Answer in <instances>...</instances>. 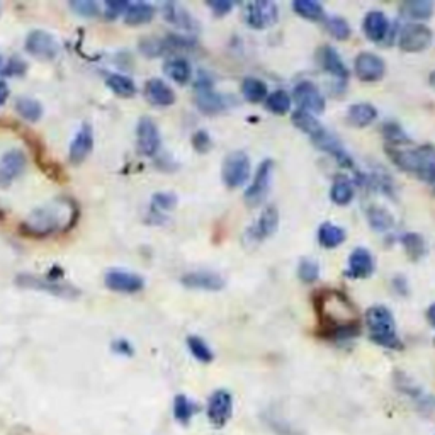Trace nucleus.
<instances>
[{
	"instance_id": "50",
	"label": "nucleus",
	"mask_w": 435,
	"mask_h": 435,
	"mask_svg": "<svg viewBox=\"0 0 435 435\" xmlns=\"http://www.w3.org/2000/svg\"><path fill=\"white\" fill-rule=\"evenodd\" d=\"M233 6L235 3L230 2V0H209L208 2V7L215 13L216 17H223V15L230 14Z\"/></svg>"
},
{
	"instance_id": "8",
	"label": "nucleus",
	"mask_w": 435,
	"mask_h": 435,
	"mask_svg": "<svg viewBox=\"0 0 435 435\" xmlns=\"http://www.w3.org/2000/svg\"><path fill=\"white\" fill-rule=\"evenodd\" d=\"M245 22L252 29H266V27L276 24L279 19V10L274 2L259 0V2H248L243 10Z\"/></svg>"
},
{
	"instance_id": "6",
	"label": "nucleus",
	"mask_w": 435,
	"mask_h": 435,
	"mask_svg": "<svg viewBox=\"0 0 435 435\" xmlns=\"http://www.w3.org/2000/svg\"><path fill=\"white\" fill-rule=\"evenodd\" d=\"M221 176L227 187H242L250 177V158L245 152H233L224 158Z\"/></svg>"
},
{
	"instance_id": "5",
	"label": "nucleus",
	"mask_w": 435,
	"mask_h": 435,
	"mask_svg": "<svg viewBox=\"0 0 435 435\" xmlns=\"http://www.w3.org/2000/svg\"><path fill=\"white\" fill-rule=\"evenodd\" d=\"M194 89H196L197 109L206 116H215V114L223 113V110L235 106V99L231 96H223V94L216 92L215 87H213L211 75L206 72H199L197 75Z\"/></svg>"
},
{
	"instance_id": "37",
	"label": "nucleus",
	"mask_w": 435,
	"mask_h": 435,
	"mask_svg": "<svg viewBox=\"0 0 435 435\" xmlns=\"http://www.w3.org/2000/svg\"><path fill=\"white\" fill-rule=\"evenodd\" d=\"M108 87L120 97H133L136 94V84L133 78L122 73H110L108 77Z\"/></svg>"
},
{
	"instance_id": "23",
	"label": "nucleus",
	"mask_w": 435,
	"mask_h": 435,
	"mask_svg": "<svg viewBox=\"0 0 435 435\" xmlns=\"http://www.w3.org/2000/svg\"><path fill=\"white\" fill-rule=\"evenodd\" d=\"M94 148V131L90 128V124H84L78 133L75 134L72 145H70L69 158L72 164H82L87 157L90 155Z\"/></svg>"
},
{
	"instance_id": "24",
	"label": "nucleus",
	"mask_w": 435,
	"mask_h": 435,
	"mask_svg": "<svg viewBox=\"0 0 435 435\" xmlns=\"http://www.w3.org/2000/svg\"><path fill=\"white\" fill-rule=\"evenodd\" d=\"M17 283L24 287H33V290L48 291L55 296H62V298H75V296H78V291L72 286H65V284L53 283V280L39 279V278H34V276H26V274L19 276Z\"/></svg>"
},
{
	"instance_id": "15",
	"label": "nucleus",
	"mask_w": 435,
	"mask_h": 435,
	"mask_svg": "<svg viewBox=\"0 0 435 435\" xmlns=\"http://www.w3.org/2000/svg\"><path fill=\"white\" fill-rule=\"evenodd\" d=\"M27 158L21 150H9L0 158V187H9L26 170Z\"/></svg>"
},
{
	"instance_id": "35",
	"label": "nucleus",
	"mask_w": 435,
	"mask_h": 435,
	"mask_svg": "<svg viewBox=\"0 0 435 435\" xmlns=\"http://www.w3.org/2000/svg\"><path fill=\"white\" fill-rule=\"evenodd\" d=\"M292 9L299 17L308 19V21H323L325 19V9L322 3L315 2V0H294Z\"/></svg>"
},
{
	"instance_id": "31",
	"label": "nucleus",
	"mask_w": 435,
	"mask_h": 435,
	"mask_svg": "<svg viewBox=\"0 0 435 435\" xmlns=\"http://www.w3.org/2000/svg\"><path fill=\"white\" fill-rule=\"evenodd\" d=\"M164 70L173 82H177V84H180V85L187 84L192 77L191 63L185 60V58H180V57L170 58V60L165 63Z\"/></svg>"
},
{
	"instance_id": "32",
	"label": "nucleus",
	"mask_w": 435,
	"mask_h": 435,
	"mask_svg": "<svg viewBox=\"0 0 435 435\" xmlns=\"http://www.w3.org/2000/svg\"><path fill=\"white\" fill-rule=\"evenodd\" d=\"M164 17L167 19L170 24L182 27V29H194L196 27V21L192 19V15L184 7H180L179 3H165Z\"/></svg>"
},
{
	"instance_id": "27",
	"label": "nucleus",
	"mask_w": 435,
	"mask_h": 435,
	"mask_svg": "<svg viewBox=\"0 0 435 435\" xmlns=\"http://www.w3.org/2000/svg\"><path fill=\"white\" fill-rule=\"evenodd\" d=\"M292 124H294L298 129H301L304 134H308L311 141H313L316 136H320V134L327 129L325 126L320 124L318 120H316L313 114L306 113V110H301V109H296L294 113H292Z\"/></svg>"
},
{
	"instance_id": "49",
	"label": "nucleus",
	"mask_w": 435,
	"mask_h": 435,
	"mask_svg": "<svg viewBox=\"0 0 435 435\" xmlns=\"http://www.w3.org/2000/svg\"><path fill=\"white\" fill-rule=\"evenodd\" d=\"M72 9L77 14L87 15V17H94L99 15V6L96 2H90V0H78V2H72Z\"/></svg>"
},
{
	"instance_id": "29",
	"label": "nucleus",
	"mask_w": 435,
	"mask_h": 435,
	"mask_svg": "<svg viewBox=\"0 0 435 435\" xmlns=\"http://www.w3.org/2000/svg\"><path fill=\"white\" fill-rule=\"evenodd\" d=\"M155 7L152 3H145V2H136L128 6L124 13V22L128 26H140L146 24V22L152 21L155 17Z\"/></svg>"
},
{
	"instance_id": "25",
	"label": "nucleus",
	"mask_w": 435,
	"mask_h": 435,
	"mask_svg": "<svg viewBox=\"0 0 435 435\" xmlns=\"http://www.w3.org/2000/svg\"><path fill=\"white\" fill-rule=\"evenodd\" d=\"M378 117V109L369 102H357L352 104L347 110V122L354 128H366Z\"/></svg>"
},
{
	"instance_id": "16",
	"label": "nucleus",
	"mask_w": 435,
	"mask_h": 435,
	"mask_svg": "<svg viewBox=\"0 0 435 435\" xmlns=\"http://www.w3.org/2000/svg\"><path fill=\"white\" fill-rule=\"evenodd\" d=\"M136 140H138V150L141 155L153 157L157 155L160 150V131H158L157 124L150 117H141L136 128Z\"/></svg>"
},
{
	"instance_id": "3",
	"label": "nucleus",
	"mask_w": 435,
	"mask_h": 435,
	"mask_svg": "<svg viewBox=\"0 0 435 435\" xmlns=\"http://www.w3.org/2000/svg\"><path fill=\"white\" fill-rule=\"evenodd\" d=\"M386 155L403 172L427 184H435V146L432 143H425L415 150L386 146Z\"/></svg>"
},
{
	"instance_id": "11",
	"label": "nucleus",
	"mask_w": 435,
	"mask_h": 435,
	"mask_svg": "<svg viewBox=\"0 0 435 435\" xmlns=\"http://www.w3.org/2000/svg\"><path fill=\"white\" fill-rule=\"evenodd\" d=\"M272 170H274V162L271 158L264 160L262 164L259 165L257 169L254 182H252L250 187L245 191V203L248 206H259L266 199L269 187H271V180H272Z\"/></svg>"
},
{
	"instance_id": "38",
	"label": "nucleus",
	"mask_w": 435,
	"mask_h": 435,
	"mask_svg": "<svg viewBox=\"0 0 435 435\" xmlns=\"http://www.w3.org/2000/svg\"><path fill=\"white\" fill-rule=\"evenodd\" d=\"M15 110H17L22 120L31 122L39 121L43 116V106L33 97H19L15 101Z\"/></svg>"
},
{
	"instance_id": "22",
	"label": "nucleus",
	"mask_w": 435,
	"mask_h": 435,
	"mask_svg": "<svg viewBox=\"0 0 435 435\" xmlns=\"http://www.w3.org/2000/svg\"><path fill=\"white\" fill-rule=\"evenodd\" d=\"M145 96L150 104L158 106V108H169L176 102V92L167 82L162 78H150L145 85Z\"/></svg>"
},
{
	"instance_id": "30",
	"label": "nucleus",
	"mask_w": 435,
	"mask_h": 435,
	"mask_svg": "<svg viewBox=\"0 0 435 435\" xmlns=\"http://www.w3.org/2000/svg\"><path fill=\"white\" fill-rule=\"evenodd\" d=\"M347 240V233L342 227L334 223H323L318 228V242L323 248H337Z\"/></svg>"
},
{
	"instance_id": "1",
	"label": "nucleus",
	"mask_w": 435,
	"mask_h": 435,
	"mask_svg": "<svg viewBox=\"0 0 435 435\" xmlns=\"http://www.w3.org/2000/svg\"><path fill=\"white\" fill-rule=\"evenodd\" d=\"M315 310L322 331L320 335L334 342L352 340L361 334V316L349 296L337 290H322L315 294Z\"/></svg>"
},
{
	"instance_id": "21",
	"label": "nucleus",
	"mask_w": 435,
	"mask_h": 435,
	"mask_svg": "<svg viewBox=\"0 0 435 435\" xmlns=\"http://www.w3.org/2000/svg\"><path fill=\"white\" fill-rule=\"evenodd\" d=\"M362 29L367 39H371L373 43H381L385 41L387 38V33L391 31L390 19L386 17V14L383 10H371L364 17Z\"/></svg>"
},
{
	"instance_id": "40",
	"label": "nucleus",
	"mask_w": 435,
	"mask_h": 435,
	"mask_svg": "<svg viewBox=\"0 0 435 435\" xmlns=\"http://www.w3.org/2000/svg\"><path fill=\"white\" fill-rule=\"evenodd\" d=\"M266 108L276 116H284L291 110V96L286 90H274L266 99Z\"/></svg>"
},
{
	"instance_id": "52",
	"label": "nucleus",
	"mask_w": 435,
	"mask_h": 435,
	"mask_svg": "<svg viewBox=\"0 0 435 435\" xmlns=\"http://www.w3.org/2000/svg\"><path fill=\"white\" fill-rule=\"evenodd\" d=\"M391 284H393V290L397 291L399 296L408 294V283H406V279L403 278V276H397Z\"/></svg>"
},
{
	"instance_id": "13",
	"label": "nucleus",
	"mask_w": 435,
	"mask_h": 435,
	"mask_svg": "<svg viewBox=\"0 0 435 435\" xmlns=\"http://www.w3.org/2000/svg\"><path fill=\"white\" fill-rule=\"evenodd\" d=\"M26 51L33 57L41 58V60H53L60 51L57 38L46 31L36 29L27 34L26 38Z\"/></svg>"
},
{
	"instance_id": "2",
	"label": "nucleus",
	"mask_w": 435,
	"mask_h": 435,
	"mask_svg": "<svg viewBox=\"0 0 435 435\" xmlns=\"http://www.w3.org/2000/svg\"><path fill=\"white\" fill-rule=\"evenodd\" d=\"M78 209L70 199L60 197L43 208L34 209L26 221L22 223L21 230L24 235L34 236V238H45L58 231H66L72 228L77 221Z\"/></svg>"
},
{
	"instance_id": "44",
	"label": "nucleus",
	"mask_w": 435,
	"mask_h": 435,
	"mask_svg": "<svg viewBox=\"0 0 435 435\" xmlns=\"http://www.w3.org/2000/svg\"><path fill=\"white\" fill-rule=\"evenodd\" d=\"M298 278L304 284H313L320 278V266L311 259H303L298 266Z\"/></svg>"
},
{
	"instance_id": "46",
	"label": "nucleus",
	"mask_w": 435,
	"mask_h": 435,
	"mask_svg": "<svg viewBox=\"0 0 435 435\" xmlns=\"http://www.w3.org/2000/svg\"><path fill=\"white\" fill-rule=\"evenodd\" d=\"M165 45H167L169 51L192 50L196 48V39L191 36H182V34H169L165 38Z\"/></svg>"
},
{
	"instance_id": "51",
	"label": "nucleus",
	"mask_w": 435,
	"mask_h": 435,
	"mask_svg": "<svg viewBox=\"0 0 435 435\" xmlns=\"http://www.w3.org/2000/svg\"><path fill=\"white\" fill-rule=\"evenodd\" d=\"M128 6L129 3H126V2H108L106 3V14H108V17L114 19L120 14H124L126 9H128Z\"/></svg>"
},
{
	"instance_id": "18",
	"label": "nucleus",
	"mask_w": 435,
	"mask_h": 435,
	"mask_svg": "<svg viewBox=\"0 0 435 435\" xmlns=\"http://www.w3.org/2000/svg\"><path fill=\"white\" fill-rule=\"evenodd\" d=\"M279 227V211L274 206H267L260 215L259 221L252 228H248L247 236L250 242H262V240L269 238L274 235V231Z\"/></svg>"
},
{
	"instance_id": "53",
	"label": "nucleus",
	"mask_w": 435,
	"mask_h": 435,
	"mask_svg": "<svg viewBox=\"0 0 435 435\" xmlns=\"http://www.w3.org/2000/svg\"><path fill=\"white\" fill-rule=\"evenodd\" d=\"M9 99V87L3 80H0V106L6 104V101Z\"/></svg>"
},
{
	"instance_id": "33",
	"label": "nucleus",
	"mask_w": 435,
	"mask_h": 435,
	"mask_svg": "<svg viewBox=\"0 0 435 435\" xmlns=\"http://www.w3.org/2000/svg\"><path fill=\"white\" fill-rule=\"evenodd\" d=\"M242 94L245 101L252 102V104H259V102L266 101L269 96V89L266 82H262L260 78L255 77H247L242 84Z\"/></svg>"
},
{
	"instance_id": "47",
	"label": "nucleus",
	"mask_w": 435,
	"mask_h": 435,
	"mask_svg": "<svg viewBox=\"0 0 435 435\" xmlns=\"http://www.w3.org/2000/svg\"><path fill=\"white\" fill-rule=\"evenodd\" d=\"M192 146L197 153H208L213 146V141H211V136H209V133L204 131V129H199V131L194 133L192 134Z\"/></svg>"
},
{
	"instance_id": "34",
	"label": "nucleus",
	"mask_w": 435,
	"mask_h": 435,
	"mask_svg": "<svg viewBox=\"0 0 435 435\" xmlns=\"http://www.w3.org/2000/svg\"><path fill=\"white\" fill-rule=\"evenodd\" d=\"M354 185L347 177L338 176L330 189V199L337 206H347L354 199Z\"/></svg>"
},
{
	"instance_id": "4",
	"label": "nucleus",
	"mask_w": 435,
	"mask_h": 435,
	"mask_svg": "<svg viewBox=\"0 0 435 435\" xmlns=\"http://www.w3.org/2000/svg\"><path fill=\"white\" fill-rule=\"evenodd\" d=\"M366 325L369 328V338L378 345L391 350H401L403 343L397 334L394 316L386 306H371L366 311Z\"/></svg>"
},
{
	"instance_id": "39",
	"label": "nucleus",
	"mask_w": 435,
	"mask_h": 435,
	"mask_svg": "<svg viewBox=\"0 0 435 435\" xmlns=\"http://www.w3.org/2000/svg\"><path fill=\"white\" fill-rule=\"evenodd\" d=\"M383 138L390 143V146H399V145H410L411 138L406 134L405 129L398 124L397 121H386L381 128Z\"/></svg>"
},
{
	"instance_id": "17",
	"label": "nucleus",
	"mask_w": 435,
	"mask_h": 435,
	"mask_svg": "<svg viewBox=\"0 0 435 435\" xmlns=\"http://www.w3.org/2000/svg\"><path fill=\"white\" fill-rule=\"evenodd\" d=\"M318 63L323 70L328 75L335 78L338 84L345 85L347 80H349V69L343 63L342 58H340L338 51L331 46H322L318 50Z\"/></svg>"
},
{
	"instance_id": "41",
	"label": "nucleus",
	"mask_w": 435,
	"mask_h": 435,
	"mask_svg": "<svg viewBox=\"0 0 435 435\" xmlns=\"http://www.w3.org/2000/svg\"><path fill=\"white\" fill-rule=\"evenodd\" d=\"M196 411L197 406L184 394H177L176 399H173V417H176L177 422L189 423Z\"/></svg>"
},
{
	"instance_id": "56",
	"label": "nucleus",
	"mask_w": 435,
	"mask_h": 435,
	"mask_svg": "<svg viewBox=\"0 0 435 435\" xmlns=\"http://www.w3.org/2000/svg\"><path fill=\"white\" fill-rule=\"evenodd\" d=\"M434 345H435V338H434Z\"/></svg>"
},
{
	"instance_id": "20",
	"label": "nucleus",
	"mask_w": 435,
	"mask_h": 435,
	"mask_svg": "<svg viewBox=\"0 0 435 435\" xmlns=\"http://www.w3.org/2000/svg\"><path fill=\"white\" fill-rule=\"evenodd\" d=\"M189 290H203V291H221L224 287V279L216 272L209 271H196L189 272L180 279Z\"/></svg>"
},
{
	"instance_id": "7",
	"label": "nucleus",
	"mask_w": 435,
	"mask_h": 435,
	"mask_svg": "<svg viewBox=\"0 0 435 435\" xmlns=\"http://www.w3.org/2000/svg\"><path fill=\"white\" fill-rule=\"evenodd\" d=\"M432 45V31L425 24L411 22L401 27L398 36L399 50L405 53H420Z\"/></svg>"
},
{
	"instance_id": "14",
	"label": "nucleus",
	"mask_w": 435,
	"mask_h": 435,
	"mask_svg": "<svg viewBox=\"0 0 435 435\" xmlns=\"http://www.w3.org/2000/svg\"><path fill=\"white\" fill-rule=\"evenodd\" d=\"M104 283L109 290L116 292H128V294H133V292L141 291L145 287V279L141 276L129 271H122V269H110V271L106 272Z\"/></svg>"
},
{
	"instance_id": "43",
	"label": "nucleus",
	"mask_w": 435,
	"mask_h": 435,
	"mask_svg": "<svg viewBox=\"0 0 435 435\" xmlns=\"http://www.w3.org/2000/svg\"><path fill=\"white\" fill-rule=\"evenodd\" d=\"M325 29L331 38L338 39V41H345L350 38V26L349 22L343 17L334 15V17H328L325 21Z\"/></svg>"
},
{
	"instance_id": "55",
	"label": "nucleus",
	"mask_w": 435,
	"mask_h": 435,
	"mask_svg": "<svg viewBox=\"0 0 435 435\" xmlns=\"http://www.w3.org/2000/svg\"><path fill=\"white\" fill-rule=\"evenodd\" d=\"M0 69H2V55H0Z\"/></svg>"
},
{
	"instance_id": "45",
	"label": "nucleus",
	"mask_w": 435,
	"mask_h": 435,
	"mask_svg": "<svg viewBox=\"0 0 435 435\" xmlns=\"http://www.w3.org/2000/svg\"><path fill=\"white\" fill-rule=\"evenodd\" d=\"M140 50L143 51V55L146 57H162L164 53H167V45H165V39H157V38H148V39H141Z\"/></svg>"
},
{
	"instance_id": "12",
	"label": "nucleus",
	"mask_w": 435,
	"mask_h": 435,
	"mask_svg": "<svg viewBox=\"0 0 435 435\" xmlns=\"http://www.w3.org/2000/svg\"><path fill=\"white\" fill-rule=\"evenodd\" d=\"M354 70L357 78H361L362 82L374 84V82H379L383 77H385L386 63L381 57H378V55L364 51V53H359L357 57H355Z\"/></svg>"
},
{
	"instance_id": "19",
	"label": "nucleus",
	"mask_w": 435,
	"mask_h": 435,
	"mask_svg": "<svg viewBox=\"0 0 435 435\" xmlns=\"http://www.w3.org/2000/svg\"><path fill=\"white\" fill-rule=\"evenodd\" d=\"M374 257L367 248L357 247L349 257V269L345 274L352 279H367L374 274Z\"/></svg>"
},
{
	"instance_id": "54",
	"label": "nucleus",
	"mask_w": 435,
	"mask_h": 435,
	"mask_svg": "<svg viewBox=\"0 0 435 435\" xmlns=\"http://www.w3.org/2000/svg\"><path fill=\"white\" fill-rule=\"evenodd\" d=\"M427 320H429L430 325L435 327V303L427 310Z\"/></svg>"
},
{
	"instance_id": "9",
	"label": "nucleus",
	"mask_w": 435,
	"mask_h": 435,
	"mask_svg": "<svg viewBox=\"0 0 435 435\" xmlns=\"http://www.w3.org/2000/svg\"><path fill=\"white\" fill-rule=\"evenodd\" d=\"M292 99L301 110H306L310 114H322L327 108L325 97L322 96L320 89L313 82L303 80L292 90Z\"/></svg>"
},
{
	"instance_id": "28",
	"label": "nucleus",
	"mask_w": 435,
	"mask_h": 435,
	"mask_svg": "<svg viewBox=\"0 0 435 435\" xmlns=\"http://www.w3.org/2000/svg\"><path fill=\"white\" fill-rule=\"evenodd\" d=\"M366 218L367 223H369V227L374 231L386 233L394 227L393 215L386 208H381V206H369L366 211Z\"/></svg>"
},
{
	"instance_id": "48",
	"label": "nucleus",
	"mask_w": 435,
	"mask_h": 435,
	"mask_svg": "<svg viewBox=\"0 0 435 435\" xmlns=\"http://www.w3.org/2000/svg\"><path fill=\"white\" fill-rule=\"evenodd\" d=\"M177 204V196L172 192H158L153 196V206L157 209H162V211H169V209H173Z\"/></svg>"
},
{
	"instance_id": "10",
	"label": "nucleus",
	"mask_w": 435,
	"mask_h": 435,
	"mask_svg": "<svg viewBox=\"0 0 435 435\" xmlns=\"http://www.w3.org/2000/svg\"><path fill=\"white\" fill-rule=\"evenodd\" d=\"M206 413H208L209 422L218 429L227 425L233 415V397L230 391L216 390L208 399Z\"/></svg>"
},
{
	"instance_id": "26",
	"label": "nucleus",
	"mask_w": 435,
	"mask_h": 435,
	"mask_svg": "<svg viewBox=\"0 0 435 435\" xmlns=\"http://www.w3.org/2000/svg\"><path fill=\"white\" fill-rule=\"evenodd\" d=\"M435 3L432 0H408L403 2L399 7V13L403 17L411 19V21H427L432 17Z\"/></svg>"
},
{
	"instance_id": "36",
	"label": "nucleus",
	"mask_w": 435,
	"mask_h": 435,
	"mask_svg": "<svg viewBox=\"0 0 435 435\" xmlns=\"http://www.w3.org/2000/svg\"><path fill=\"white\" fill-rule=\"evenodd\" d=\"M401 243L408 259L413 260V262L422 260L427 255V243L423 236L418 235V233H406V235H403Z\"/></svg>"
},
{
	"instance_id": "42",
	"label": "nucleus",
	"mask_w": 435,
	"mask_h": 435,
	"mask_svg": "<svg viewBox=\"0 0 435 435\" xmlns=\"http://www.w3.org/2000/svg\"><path fill=\"white\" fill-rule=\"evenodd\" d=\"M187 347H189V350H191V354L199 362L209 364L213 361V359H215V354H213V350L209 349L208 343H206L201 337H196V335H191V337H187Z\"/></svg>"
}]
</instances>
